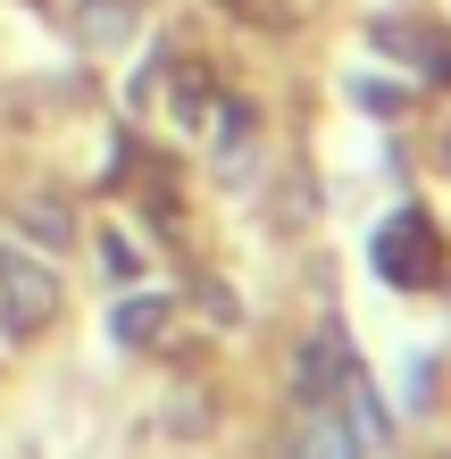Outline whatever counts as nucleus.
<instances>
[{
	"instance_id": "obj_1",
	"label": "nucleus",
	"mask_w": 451,
	"mask_h": 459,
	"mask_svg": "<svg viewBox=\"0 0 451 459\" xmlns=\"http://www.w3.org/2000/svg\"><path fill=\"white\" fill-rule=\"evenodd\" d=\"M368 259H377V276H385V284L418 292V284H435V276H443V234H435L427 209H393V218L377 226V242H368Z\"/></svg>"
},
{
	"instance_id": "obj_2",
	"label": "nucleus",
	"mask_w": 451,
	"mask_h": 459,
	"mask_svg": "<svg viewBox=\"0 0 451 459\" xmlns=\"http://www.w3.org/2000/svg\"><path fill=\"white\" fill-rule=\"evenodd\" d=\"M0 317H9V334H42L50 317H59V276L34 259V251H0Z\"/></svg>"
},
{
	"instance_id": "obj_3",
	"label": "nucleus",
	"mask_w": 451,
	"mask_h": 459,
	"mask_svg": "<svg viewBox=\"0 0 451 459\" xmlns=\"http://www.w3.org/2000/svg\"><path fill=\"white\" fill-rule=\"evenodd\" d=\"M351 376H360V351L343 326H317L301 342V359H293V393H301V410H334L343 393H351Z\"/></svg>"
},
{
	"instance_id": "obj_4",
	"label": "nucleus",
	"mask_w": 451,
	"mask_h": 459,
	"mask_svg": "<svg viewBox=\"0 0 451 459\" xmlns=\"http://www.w3.org/2000/svg\"><path fill=\"white\" fill-rule=\"evenodd\" d=\"M293 459H368V451H360L351 426H343V410H309L301 435H293Z\"/></svg>"
},
{
	"instance_id": "obj_5",
	"label": "nucleus",
	"mask_w": 451,
	"mask_h": 459,
	"mask_svg": "<svg viewBox=\"0 0 451 459\" xmlns=\"http://www.w3.org/2000/svg\"><path fill=\"white\" fill-rule=\"evenodd\" d=\"M75 25H84L92 50H109V42L134 34V0H75Z\"/></svg>"
},
{
	"instance_id": "obj_6",
	"label": "nucleus",
	"mask_w": 451,
	"mask_h": 459,
	"mask_svg": "<svg viewBox=\"0 0 451 459\" xmlns=\"http://www.w3.org/2000/svg\"><path fill=\"white\" fill-rule=\"evenodd\" d=\"M17 234H34L42 251H67V242H75V218H67L59 201H42V193H34V201H17Z\"/></svg>"
},
{
	"instance_id": "obj_7",
	"label": "nucleus",
	"mask_w": 451,
	"mask_h": 459,
	"mask_svg": "<svg viewBox=\"0 0 451 459\" xmlns=\"http://www.w3.org/2000/svg\"><path fill=\"white\" fill-rule=\"evenodd\" d=\"M377 42H385V50H402V59H418L435 84L451 75V34H377Z\"/></svg>"
},
{
	"instance_id": "obj_8",
	"label": "nucleus",
	"mask_w": 451,
	"mask_h": 459,
	"mask_svg": "<svg viewBox=\"0 0 451 459\" xmlns=\"http://www.w3.org/2000/svg\"><path fill=\"white\" fill-rule=\"evenodd\" d=\"M159 326H168V301H159V292H134V301L117 309V342H151Z\"/></svg>"
}]
</instances>
